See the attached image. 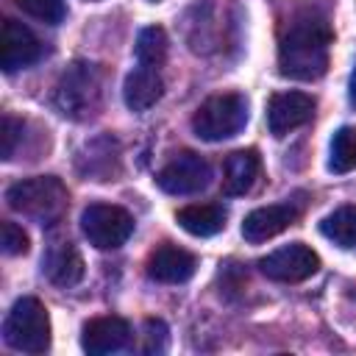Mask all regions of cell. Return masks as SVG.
<instances>
[{
	"instance_id": "cell-1",
	"label": "cell",
	"mask_w": 356,
	"mask_h": 356,
	"mask_svg": "<svg viewBox=\"0 0 356 356\" xmlns=\"http://www.w3.org/2000/svg\"><path fill=\"white\" fill-rule=\"evenodd\" d=\"M334 31L317 11H300L286 25L278 44V70L295 81H314L328 70V47Z\"/></svg>"
},
{
	"instance_id": "cell-2",
	"label": "cell",
	"mask_w": 356,
	"mask_h": 356,
	"mask_svg": "<svg viewBox=\"0 0 356 356\" xmlns=\"http://www.w3.org/2000/svg\"><path fill=\"white\" fill-rule=\"evenodd\" d=\"M8 206L39 222V225H56L70 206V192L56 175H36V178H22L6 189Z\"/></svg>"
},
{
	"instance_id": "cell-3",
	"label": "cell",
	"mask_w": 356,
	"mask_h": 356,
	"mask_svg": "<svg viewBox=\"0 0 356 356\" xmlns=\"http://www.w3.org/2000/svg\"><path fill=\"white\" fill-rule=\"evenodd\" d=\"M103 86H106V75L97 64L75 61L61 72L56 92H53V103L64 117L81 122L100 111Z\"/></svg>"
},
{
	"instance_id": "cell-4",
	"label": "cell",
	"mask_w": 356,
	"mask_h": 356,
	"mask_svg": "<svg viewBox=\"0 0 356 356\" xmlns=\"http://www.w3.org/2000/svg\"><path fill=\"white\" fill-rule=\"evenodd\" d=\"M248 122V100L239 92L206 97L192 114V131L203 142H222L236 136Z\"/></svg>"
},
{
	"instance_id": "cell-5",
	"label": "cell",
	"mask_w": 356,
	"mask_h": 356,
	"mask_svg": "<svg viewBox=\"0 0 356 356\" xmlns=\"http://www.w3.org/2000/svg\"><path fill=\"white\" fill-rule=\"evenodd\" d=\"M3 339L19 353H44L50 348V317L42 300L19 298L6 314Z\"/></svg>"
},
{
	"instance_id": "cell-6",
	"label": "cell",
	"mask_w": 356,
	"mask_h": 356,
	"mask_svg": "<svg viewBox=\"0 0 356 356\" xmlns=\"http://www.w3.org/2000/svg\"><path fill=\"white\" fill-rule=\"evenodd\" d=\"M81 231L97 250H117L134 234V217L114 203H92L81 214Z\"/></svg>"
},
{
	"instance_id": "cell-7",
	"label": "cell",
	"mask_w": 356,
	"mask_h": 356,
	"mask_svg": "<svg viewBox=\"0 0 356 356\" xmlns=\"http://www.w3.org/2000/svg\"><path fill=\"white\" fill-rule=\"evenodd\" d=\"M211 181V167L209 161L195 153V150H181L175 153L159 172H156V184L159 189H164L167 195H195L200 189H206Z\"/></svg>"
},
{
	"instance_id": "cell-8",
	"label": "cell",
	"mask_w": 356,
	"mask_h": 356,
	"mask_svg": "<svg viewBox=\"0 0 356 356\" xmlns=\"http://www.w3.org/2000/svg\"><path fill=\"white\" fill-rule=\"evenodd\" d=\"M259 270L270 278V281H278V284H298V281H306L312 278L317 270H320V256L303 245V242H292V245H284L267 256L259 259Z\"/></svg>"
},
{
	"instance_id": "cell-9",
	"label": "cell",
	"mask_w": 356,
	"mask_h": 356,
	"mask_svg": "<svg viewBox=\"0 0 356 356\" xmlns=\"http://www.w3.org/2000/svg\"><path fill=\"white\" fill-rule=\"evenodd\" d=\"M39 58H42L39 36L28 25L6 17L3 33H0V67H3V72H17L22 67H31Z\"/></svg>"
},
{
	"instance_id": "cell-10",
	"label": "cell",
	"mask_w": 356,
	"mask_h": 356,
	"mask_svg": "<svg viewBox=\"0 0 356 356\" xmlns=\"http://www.w3.org/2000/svg\"><path fill=\"white\" fill-rule=\"evenodd\" d=\"M42 273L56 286H75L83 278V259L70 236L50 234L42 253Z\"/></svg>"
},
{
	"instance_id": "cell-11",
	"label": "cell",
	"mask_w": 356,
	"mask_h": 356,
	"mask_svg": "<svg viewBox=\"0 0 356 356\" xmlns=\"http://www.w3.org/2000/svg\"><path fill=\"white\" fill-rule=\"evenodd\" d=\"M314 114V97L306 92H275L267 103V128L273 136H286L289 131L306 125Z\"/></svg>"
},
{
	"instance_id": "cell-12",
	"label": "cell",
	"mask_w": 356,
	"mask_h": 356,
	"mask_svg": "<svg viewBox=\"0 0 356 356\" xmlns=\"http://www.w3.org/2000/svg\"><path fill=\"white\" fill-rule=\"evenodd\" d=\"M128 342H131V325H128V320H122L117 314L92 317L81 331V348L92 356L117 353Z\"/></svg>"
},
{
	"instance_id": "cell-13",
	"label": "cell",
	"mask_w": 356,
	"mask_h": 356,
	"mask_svg": "<svg viewBox=\"0 0 356 356\" xmlns=\"http://www.w3.org/2000/svg\"><path fill=\"white\" fill-rule=\"evenodd\" d=\"M300 209L292 200L284 203H270V206H259L253 209L245 220H242V236L248 242H267L273 236H278L284 228H289L298 220Z\"/></svg>"
},
{
	"instance_id": "cell-14",
	"label": "cell",
	"mask_w": 356,
	"mask_h": 356,
	"mask_svg": "<svg viewBox=\"0 0 356 356\" xmlns=\"http://www.w3.org/2000/svg\"><path fill=\"white\" fill-rule=\"evenodd\" d=\"M195 267H197V259L189 250L170 245V242L159 245L147 256V264H145L147 275L159 284H184L195 275Z\"/></svg>"
},
{
	"instance_id": "cell-15",
	"label": "cell",
	"mask_w": 356,
	"mask_h": 356,
	"mask_svg": "<svg viewBox=\"0 0 356 356\" xmlns=\"http://www.w3.org/2000/svg\"><path fill=\"white\" fill-rule=\"evenodd\" d=\"M164 95V81H161V70H153V67H142L136 64L128 78H125V86H122V97H125V106L131 111H147L150 106H156Z\"/></svg>"
},
{
	"instance_id": "cell-16",
	"label": "cell",
	"mask_w": 356,
	"mask_h": 356,
	"mask_svg": "<svg viewBox=\"0 0 356 356\" xmlns=\"http://www.w3.org/2000/svg\"><path fill=\"white\" fill-rule=\"evenodd\" d=\"M259 170H261V159L253 147L234 150L225 159V167H222V195L225 197H239V195L250 192V186L259 178Z\"/></svg>"
},
{
	"instance_id": "cell-17",
	"label": "cell",
	"mask_w": 356,
	"mask_h": 356,
	"mask_svg": "<svg viewBox=\"0 0 356 356\" xmlns=\"http://www.w3.org/2000/svg\"><path fill=\"white\" fill-rule=\"evenodd\" d=\"M225 206L222 203H192V206H184L178 209L175 220L178 225L192 234V236H214L225 228Z\"/></svg>"
},
{
	"instance_id": "cell-18",
	"label": "cell",
	"mask_w": 356,
	"mask_h": 356,
	"mask_svg": "<svg viewBox=\"0 0 356 356\" xmlns=\"http://www.w3.org/2000/svg\"><path fill=\"white\" fill-rule=\"evenodd\" d=\"M320 231L334 245H339L345 250H353L356 248V206H339L337 211H331L320 222Z\"/></svg>"
},
{
	"instance_id": "cell-19",
	"label": "cell",
	"mask_w": 356,
	"mask_h": 356,
	"mask_svg": "<svg viewBox=\"0 0 356 356\" xmlns=\"http://www.w3.org/2000/svg\"><path fill=\"white\" fill-rule=\"evenodd\" d=\"M164 61H167V33H164V28H159V25L142 28L139 36H136V64L161 70Z\"/></svg>"
},
{
	"instance_id": "cell-20",
	"label": "cell",
	"mask_w": 356,
	"mask_h": 356,
	"mask_svg": "<svg viewBox=\"0 0 356 356\" xmlns=\"http://www.w3.org/2000/svg\"><path fill=\"white\" fill-rule=\"evenodd\" d=\"M331 172H350L356 170V128L342 125L331 139V156H328Z\"/></svg>"
},
{
	"instance_id": "cell-21",
	"label": "cell",
	"mask_w": 356,
	"mask_h": 356,
	"mask_svg": "<svg viewBox=\"0 0 356 356\" xmlns=\"http://www.w3.org/2000/svg\"><path fill=\"white\" fill-rule=\"evenodd\" d=\"M28 17L39 19V22H47V25H58L67 14L64 8V0H14Z\"/></svg>"
},
{
	"instance_id": "cell-22",
	"label": "cell",
	"mask_w": 356,
	"mask_h": 356,
	"mask_svg": "<svg viewBox=\"0 0 356 356\" xmlns=\"http://www.w3.org/2000/svg\"><path fill=\"white\" fill-rule=\"evenodd\" d=\"M0 245H3V253L6 256H22V253H28V234L22 231V225H17V222H11V220H6L3 222V239H0Z\"/></svg>"
},
{
	"instance_id": "cell-23",
	"label": "cell",
	"mask_w": 356,
	"mask_h": 356,
	"mask_svg": "<svg viewBox=\"0 0 356 356\" xmlns=\"http://www.w3.org/2000/svg\"><path fill=\"white\" fill-rule=\"evenodd\" d=\"M19 134H22V120H17V117H11V114H3V125H0V156H3L6 161L14 159Z\"/></svg>"
},
{
	"instance_id": "cell-24",
	"label": "cell",
	"mask_w": 356,
	"mask_h": 356,
	"mask_svg": "<svg viewBox=\"0 0 356 356\" xmlns=\"http://www.w3.org/2000/svg\"><path fill=\"white\" fill-rule=\"evenodd\" d=\"M350 95L356 97V70H353V75H350Z\"/></svg>"
}]
</instances>
